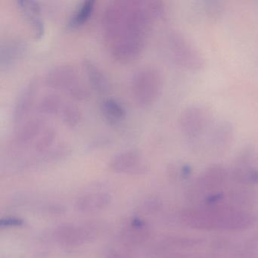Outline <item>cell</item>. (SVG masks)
<instances>
[{
    "instance_id": "6da1fadb",
    "label": "cell",
    "mask_w": 258,
    "mask_h": 258,
    "mask_svg": "<svg viewBox=\"0 0 258 258\" xmlns=\"http://www.w3.org/2000/svg\"><path fill=\"white\" fill-rule=\"evenodd\" d=\"M163 13L157 1H114L103 16L104 39L111 56L117 61L130 63L144 50L153 22Z\"/></svg>"
},
{
    "instance_id": "7a4b0ae2",
    "label": "cell",
    "mask_w": 258,
    "mask_h": 258,
    "mask_svg": "<svg viewBox=\"0 0 258 258\" xmlns=\"http://www.w3.org/2000/svg\"><path fill=\"white\" fill-rule=\"evenodd\" d=\"M182 220L192 228L226 231L246 229L253 222V217L244 211L215 206L188 210L182 214Z\"/></svg>"
},
{
    "instance_id": "3957f363",
    "label": "cell",
    "mask_w": 258,
    "mask_h": 258,
    "mask_svg": "<svg viewBox=\"0 0 258 258\" xmlns=\"http://www.w3.org/2000/svg\"><path fill=\"white\" fill-rule=\"evenodd\" d=\"M164 86L161 72L152 66L138 69L131 79V92L139 106L147 108L161 96Z\"/></svg>"
},
{
    "instance_id": "277c9868",
    "label": "cell",
    "mask_w": 258,
    "mask_h": 258,
    "mask_svg": "<svg viewBox=\"0 0 258 258\" xmlns=\"http://www.w3.org/2000/svg\"><path fill=\"white\" fill-rule=\"evenodd\" d=\"M45 82L48 87L61 90L79 100L87 99L90 96L88 89L75 68L68 64H60L50 69L45 77Z\"/></svg>"
},
{
    "instance_id": "5b68a950",
    "label": "cell",
    "mask_w": 258,
    "mask_h": 258,
    "mask_svg": "<svg viewBox=\"0 0 258 258\" xmlns=\"http://www.w3.org/2000/svg\"><path fill=\"white\" fill-rule=\"evenodd\" d=\"M171 49L176 61L188 69L199 70L204 66V59L189 42L182 36L173 34L171 39Z\"/></svg>"
},
{
    "instance_id": "8992f818",
    "label": "cell",
    "mask_w": 258,
    "mask_h": 258,
    "mask_svg": "<svg viewBox=\"0 0 258 258\" xmlns=\"http://www.w3.org/2000/svg\"><path fill=\"white\" fill-rule=\"evenodd\" d=\"M211 116L208 110L201 107H191L184 111L180 117L182 132L193 138L199 137L209 124Z\"/></svg>"
},
{
    "instance_id": "52a82bcc",
    "label": "cell",
    "mask_w": 258,
    "mask_h": 258,
    "mask_svg": "<svg viewBox=\"0 0 258 258\" xmlns=\"http://www.w3.org/2000/svg\"><path fill=\"white\" fill-rule=\"evenodd\" d=\"M110 167L116 172L140 173L146 170V165L141 154L129 150L116 155L111 160Z\"/></svg>"
},
{
    "instance_id": "ba28073f",
    "label": "cell",
    "mask_w": 258,
    "mask_h": 258,
    "mask_svg": "<svg viewBox=\"0 0 258 258\" xmlns=\"http://www.w3.org/2000/svg\"><path fill=\"white\" fill-rule=\"evenodd\" d=\"M17 7L26 19L36 39L42 38L45 33V25L38 2L33 0H17Z\"/></svg>"
},
{
    "instance_id": "9c48e42d",
    "label": "cell",
    "mask_w": 258,
    "mask_h": 258,
    "mask_svg": "<svg viewBox=\"0 0 258 258\" xmlns=\"http://www.w3.org/2000/svg\"><path fill=\"white\" fill-rule=\"evenodd\" d=\"M27 43L21 39H10L0 47V68L8 69L22 59L26 53Z\"/></svg>"
},
{
    "instance_id": "30bf717a",
    "label": "cell",
    "mask_w": 258,
    "mask_h": 258,
    "mask_svg": "<svg viewBox=\"0 0 258 258\" xmlns=\"http://www.w3.org/2000/svg\"><path fill=\"white\" fill-rule=\"evenodd\" d=\"M37 90V82L32 80L24 87L23 90L19 93L13 112L16 123H22V120L25 119L27 114L29 113L34 105Z\"/></svg>"
},
{
    "instance_id": "8fae6325",
    "label": "cell",
    "mask_w": 258,
    "mask_h": 258,
    "mask_svg": "<svg viewBox=\"0 0 258 258\" xmlns=\"http://www.w3.org/2000/svg\"><path fill=\"white\" fill-rule=\"evenodd\" d=\"M83 68L86 76L93 90L99 93H105L109 89V83L102 69L91 60L84 59Z\"/></svg>"
},
{
    "instance_id": "7c38bea8",
    "label": "cell",
    "mask_w": 258,
    "mask_h": 258,
    "mask_svg": "<svg viewBox=\"0 0 258 258\" xmlns=\"http://www.w3.org/2000/svg\"><path fill=\"white\" fill-rule=\"evenodd\" d=\"M101 111L104 118L111 125L121 123L126 115L124 107L118 101L111 98L105 99L102 102Z\"/></svg>"
},
{
    "instance_id": "4fadbf2b",
    "label": "cell",
    "mask_w": 258,
    "mask_h": 258,
    "mask_svg": "<svg viewBox=\"0 0 258 258\" xmlns=\"http://www.w3.org/2000/svg\"><path fill=\"white\" fill-rule=\"evenodd\" d=\"M94 7L95 2L93 0L83 2L71 16L68 26L71 28H76L85 24L91 17Z\"/></svg>"
},
{
    "instance_id": "5bb4252c",
    "label": "cell",
    "mask_w": 258,
    "mask_h": 258,
    "mask_svg": "<svg viewBox=\"0 0 258 258\" xmlns=\"http://www.w3.org/2000/svg\"><path fill=\"white\" fill-rule=\"evenodd\" d=\"M64 102L55 95H47L42 98L37 105L39 111L46 114L59 115Z\"/></svg>"
},
{
    "instance_id": "9a60e30c",
    "label": "cell",
    "mask_w": 258,
    "mask_h": 258,
    "mask_svg": "<svg viewBox=\"0 0 258 258\" xmlns=\"http://www.w3.org/2000/svg\"><path fill=\"white\" fill-rule=\"evenodd\" d=\"M59 117L62 122L71 127L77 126L81 120V114L76 105L64 102L60 111Z\"/></svg>"
},
{
    "instance_id": "2e32d148",
    "label": "cell",
    "mask_w": 258,
    "mask_h": 258,
    "mask_svg": "<svg viewBox=\"0 0 258 258\" xmlns=\"http://www.w3.org/2000/svg\"><path fill=\"white\" fill-rule=\"evenodd\" d=\"M108 202V198L104 196H95L81 199L78 204L80 209L87 211L101 209L104 208Z\"/></svg>"
},
{
    "instance_id": "e0dca14e",
    "label": "cell",
    "mask_w": 258,
    "mask_h": 258,
    "mask_svg": "<svg viewBox=\"0 0 258 258\" xmlns=\"http://www.w3.org/2000/svg\"><path fill=\"white\" fill-rule=\"evenodd\" d=\"M23 220L16 217H7L2 219L0 221V226L4 227H15V226H21L23 225Z\"/></svg>"
}]
</instances>
